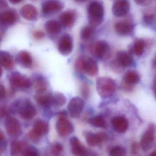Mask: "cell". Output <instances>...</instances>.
I'll return each mask as SVG.
<instances>
[{"label":"cell","mask_w":156,"mask_h":156,"mask_svg":"<svg viewBox=\"0 0 156 156\" xmlns=\"http://www.w3.org/2000/svg\"><path fill=\"white\" fill-rule=\"evenodd\" d=\"M76 1L78 2H86V1H88V0H76Z\"/></svg>","instance_id":"51"},{"label":"cell","mask_w":156,"mask_h":156,"mask_svg":"<svg viewBox=\"0 0 156 156\" xmlns=\"http://www.w3.org/2000/svg\"><path fill=\"white\" fill-rule=\"evenodd\" d=\"M84 107V101L78 97H73L68 105L69 113L73 118L79 117Z\"/></svg>","instance_id":"8"},{"label":"cell","mask_w":156,"mask_h":156,"mask_svg":"<svg viewBox=\"0 0 156 156\" xmlns=\"http://www.w3.org/2000/svg\"><path fill=\"white\" fill-rule=\"evenodd\" d=\"M56 129L59 135L65 136L73 132L74 127L72 124L66 117H60L56 123Z\"/></svg>","instance_id":"10"},{"label":"cell","mask_w":156,"mask_h":156,"mask_svg":"<svg viewBox=\"0 0 156 156\" xmlns=\"http://www.w3.org/2000/svg\"><path fill=\"white\" fill-rule=\"evenodd\" d=\"M139 74L134 70H128L125 74L123 77V83L130 86L137 84L140 82Z\"/></svg>","instance_id":"26"},{"label":"cell","mask_w":156,"mask_h":156,"mask_svg":"<svg viewBox=\"0 0 156 156\" xmlns=\"http://www.w3.org/2000/svg\"><path fill=\"white\" fill-rule=\"evenodd\" d=\"M11 109H8L7 107L3 106L1 108V116L2 117H6L9 118V115L11 113Z\"/></svg>","instance_id":"37"},{"label":"cell","mask_w":156,"mask_h":156,"mask_svg":"<svg viewBox=\"0 0 156 156\" xmlns=\"http://www.w3.org/2000/svg\"><path fill=\"white\" fill-rule=\"evenodd\" d=\"M9 2L13 4H16L20 3L22 0H9Z\"/></svg>","instance_id":"47"},{"label":"cell","mask_w":156,"mask_h":156,"mask_svg":"<svg viewBox=\"0 0 156 156\" xmlns=\"http://www.w3.org/2000/svg\"><path fill=\"white\" fill-rule=\"evenodd\" d=\"M153 89H154V94L155 96L156 97V77L154 81Z\"/></svg>","instance_id":"49"},{"label":"cell","mask_w":156,"mask_h":156,"mask_svg":"<svg viewBox=\"0 0 156 156\" xmlns=\"http://www.w3.org/2000/svg\"><path fill=\"white\" fill-rule=\"evenodd\" d=\"M150 156H156V151L152 153Z\"/></svg>","instance_id":"50"},{"label":"cell","mask_w":156,"mask_h":156,"mask_svg":"<svg viewBox=\"0 0 156 156\" xmlns=\"http://www.w3.org/2000/svg\"><path fill=\"white\" fill-rule=\"evenodd\" d=\"M35 88L37 90V92H40L47 91L48 87V83L45 78L41 76H37L35 77Z\"/></svg>","instance_id":"30"},{"label":"cell","mask_w":156,"mask_h":156,"mask_svg":"<svg viewBox=\"0 0 156 156\" xmlns=\"http://www.w3.org/2000/svg\"><path fill=\"white\" fill-rule=\"evenodd\" d=\"M9 80L11 88L15 90H28L32 84L29 78L17 71L11 74Z\"/></svg>","instance_id":"4"},{"label":"cell","mask_w":156,"mask_h":156,"mask_svg":"<svg viewBox=\"0 0 156 156\" xmlns=\"http://www.w3.org/2000/svg\"><path fill=\"white\" fill-rule=\"evenodd\" d=\"M136 2L139 5H147L151 2V0H135Z\"/></svg>","instance_id":"44"},{"label":"cell","mask_w":156,"mask_h":156,"mask_svg":"<svg viewBox=\"0 0 156 156\" xmlns=\"http://www.w3.org/2000/svg\"><path fill=\"white\" fill-rule=\"evenodd\" d=\"M22 156H39V154L34 147H27Z\"/></svg>","instance_id":"36"},{"label":"cell","mask_w":156,"mask_h":156,"mask_svg":"<svg viewBox=\"0 0 156 156\" xmlns=\"http://www.w3.org/2000/svg\"><path fill=\"white\" fill-rule=\"evenodd\" d=\"M67 102L66 96L60 92H56L53 94L52 105L56 107H61L65 105Z\"/></svg>","instance_id":"31"},{"label":"cell","mask_w":156,"mask_h":156,"mask_svg":"<svg viewBox=\"0 0 156 156\" xmlns=\"http://www.w3.org/2000/svg\"><path fill=\"white\" fill-rule=\"evenodd\" d=\"M1 22L5 25L14 24L18 19L17 13L15 10H8L1 15Z\"/></svg>","instance_id":"23"},{"label":"cell","mask_w":156,"mask_h":156,"mask_svg":"<svg viewBox=\"0 0 156 156\" xmlns=\"http://www.w3.org/2000/svg\"><path fill=\"white\" fill-rule=\"evenodd\" d=\"M134 29L133 25L128 22H119L114 26L115 32L121 36H127L132 32Z\"/></svg>","instance_id":"20"},{"label":"cell","mask_w":156,"mask_h":156,"mask_svg":"<svg viewBox=\"0 0 156 156\" xmlns=\"http://www.w3.org/2000/svg\"><path fill=\"white\" fill-rule=\"evenodd\" d=\"M45 34L42 31H37L34 33V36L36 39H40L45 37Z\"/></svg>","instance_id":"43"},{"label":"cell","mask_w":156,"mask_h":156,"mask_svg":"<svg viewBox=\"0 0 156 156\" xmlns=\"http://www.w3.org/2000/svg\"><path fill=\"white\" fill-rule=\"evenodd\" d=\"M36 93L34 98L38 105L43 107H49L52 105L53 94L47 91Z\"/></svg>","instance_id":"18"},{"label":"cell","mask_w":156,"mask_h":156,"mask_svg":"<svg viewBox=\"0 0 156 156\" xmlns=\"http://www.w3.org/2000/svg\"><path fill=\"white\" fill-rule=\"evenodd\" d=\"M146 43L142 38H136L130 45L129 52L131 54L136 56H141L144 52Z\"/></svg>","instance_id":"22"},{"label":"cell","mask_w":156,"mask_h":156,"mask_svg":"<svg viewBox=\"0 0 156 156\" xmlns=\"http://www.w3.org/2000/svg\"><path fill=\"white\" fill-rule=\"evenodd\" d=\"M63 150V146L59 143H56L52 147L51 154L53 156H58L62 153Z\"/></svg>","instance_id":"35"},{"label":"cell","mask_w":156,"mask_h":156,"mask_svg":"<svg viewBox=\"0 0 156 156\" xmlns=\"http://www.w3.org/2000/svg\"><path fill=\"white\" fill-rule=\"evenodd\" d=\"M20 14L23 18L28 21L35 20L38 16L37 10L31 4L24 5L20 10Z\"/></svg>","instance_id":"21"},{"label":"cell","mask_w":156,"mask_h":156,"mask_svg":"<svg viewBox=\"0 0 156 156\" xmlns=\"http://www.w3.org/2000/svg\"><path fill=\"white\" fill-rule=\"evenodd\" d=\"M133 62V58L130 53L125 51H119L116 54L115 63L122 68L131 66Z\"/></svg>","instance_id":"15"},{"label":"cell","mask_w":156,"mask_h":156,"mask_svg":"<svg viewBox=\"0 0 156 156\" xmlns=\"http://www.w3.org/2000/svg\"><path fill=\"white\" fill-rule=\"evenodd\" d=\"M82 59H83V57H82L78 58L76 60V63H75V68H76V70L79 71V72L83 71V69H82Z\"/></svg>","instance_id":"38"},{"label":"cell","mask_w":156,"mask_h":156,"mask_svg":"<svg viewBox=\"0 0 156 156\" xmlns=\"http://www.w3.org/2000/svg\"><path fill=\"white\" fill-rule=\"evenodd\" d=\"M116 82L113 79L107 77L98 78L96 80V89L99 95L107 98L113 95L116 90Z\"/></svg>","instance_id":"3"},{"label":"cell","mask_w":156,"mask_h":156,"mask_svg":"<svg viewBox=\"0 0 156 156\" xmlns=\"http://www.w3.org/2000/svg\"><path fill=\"white\" fill-rule=\"evenodd\" d=\"M89 123L93 126L98 128H103L106 124L104 118L101 115L93 116L89 119Z\"/></svg>","instance_id":"32"},{"label":"cell","mask_w":156,"mask_h":156,"mask_svg":"<svg viewBox=\"0 0 156 156\" xmlns=\"http://www.w3.org/2000/svg\"><path fill=\"white\" fill-rule=\"evenodd\" d=\"M1 7L2 8H5L6 6H7V4L5 1L1 0Z\"/></svg>","instance_id":"48"},{"label":"cell","mask_w":156,"mask_h":156,"mask_svg":"<svg viewBox=\"0 0 156 156\" xmlns=\"http://www.w3.org/2000/svg\"><path fill=\"white\" fill-rule=\"evenodd\" d=\"M127 152L124 147L115 146L113 147L109 153V156H126Z\"/></svg>","instance_id":"34"},{"label":"cell","mask_w":156,"mask_h":156,"mask_svg":"<svg viewBox=\"0 0 156 156\" xmlns=\"http://www.w3.org/2000/svg\"><path fill=\"white\" fill-rule=\"evenodd\" d=\"M95 27L91 26L84 27L82 29L80 33V36L83 40H88L93 35L95 31Z\"/></svg>","instance_id":"33"},{"label":"cell","mask_w":156,"mask_h":156,"mask_svg":"<svg viewBox=\"0 0 156 156\" xmlns=\"http://www.w3.org/2000/svg\"><path fill=\"white\" fill-rule=\"evenodd\" d=\"M0 92H1V99L2 100L5 97V90L4 86L2 84H1V86H0Z\"/></svg>","instance_id":"45"},{"label":"cell","mask_w":156,"mask_h":156,"mask_svg":"<svg viewBox=\"0 0 156 156\" xmlns=\"http://www.w3.org/2000/svg\"><path fill=\"white\" fill-rule=\"evenodd\" d=\"M130 8V3L127 0H118L114 4L112 10L116 17H122L128 14Z\"/></svg>","instance_id":"12"},{"label":"cell","mask_w":156,"mask_h":156,"mask_svg":"<svg viewBox=\"0 0 156 156\" xmlns=\"http://www.w3.org/2000/svg\"><path fill=\"white\" fill-rule=\"evenodd\" d=\"M154 64L155 66H156V55L154 59Z\"/></svg>","instance_id":"52"},{"label":"cell","mask_w":156,"mask_h":156,"mask_svg":"<svg viewBox=\"0 0 156 156\" xmlns=\"http://www.w3.org/2000/svg\"><path fill=\"white\" fill-rule=\"evenodd\" d=\"M70 143L71 147V152L76 156H86L88 152L84 147L81 144L78 137L72 136L70 139Z\"/></svg>","instance_id":"17"},{"label":"cell","mask_w":156,"mask_h":156,"mask_svg":"<svg viewBox=\"0 0 156 156\" xmlns=\"http://www.w3.org/2000/svg\"><path fill=\"white\" fill-rule=\"evenodd\" d=\"M49 130L48 124L43 120H39L36 121L33 126L32 131L38 136L46 134Z\"/></svg>","instance_id":"25"},{"label":"cell","mask_w":156,"mask_h":156,"mask_svg":"<svg viewBox=\"0 0 156 156\" xmlns=\"http://www.w3.org/2000/svg\"><path fill=\"white\" fill-rule=\"evenodd\" d=\"M104 8L99 1L92 2L88 8V20L90 25L94 27L100 26L103 21Z\"/></svg>","instance_id":"2"},{"label":"cell","mask_w":156,"mask_h":156,"mask_svg":"<svg viewBox=\"0 0 156 156\" xmlns=\"http://www.w3.org/2000/svg\"><path fill=\"white\" fill-rule=\"evenodd\" d=\"M45 28L49 34H56L61 31V26L60 24L56 20H49L45 23Z\"/></svg>","instance_id":"28"},{"label":"cell","mask_w":156,"mask_h":156,"mask_svg":"<svg viewBox=\"0 0 156 156\" xmlns=\"http://www.w3.org/2000/svg\"><path fill=\"white\" fill-rule=\"evenodd\" d=\"M138 145L137 143H134L132 145V152L133 154H136L138 153Z\"/></svg>","instance_id":"46"},{"label":"cell","mask_w":156,"mask_h":156,"mask_svg":"<svg viewBox=\"0 0 156 156\" xmlns=\"http://www.w3.org/2000/svg\"><path fill=\"white\" fill-rule=\"evenodd\" d=\"M28 136L29 139L34 143H37L39 141V138H40V137L37 135L35 133L32 131V130L29 132Z\"/></svg>","instance_id":"41"},{"label":"cell","mask_w":156,"mask_h":156,"mask_svg":"<svg viewBox=\"0 0 156 156\" xmlns=\"http://www.w3.org/2000/svg\"><path fill=\"white\" fill-rule=\"evenodd\" d=\"M76 18V13L73 11H67L61 14L60 21L61 25L65 27H71L73 25Z\"/></svg>","instance_id":"24"},{"label":"cell","mask_w":156,"mask_h":156,"mask_svg":"<svg viewBox=\"0 0 156 156\" xmlns=\"http://www.w3.org/2000/svg\"><path fill=\"white\" fill-rule=\"evenodd\" d=\"M111 123L114 130L120 133H125L128 128V121L125 117L123 116L114 117L111 119Z\"/></svg>","instance_id":"16"},{"label":"cell","mask_w":156,"mask_h":156,"mask_svg":"<svg viewBox=\"0 0 156 156\" xmlns=\"http://www.w3.org/2000/svg\"><path fill=\"white\" fill-rule=\"evenodd\" d=\"M4 126L6 133L10 136L17 137L22 133L21 124L15 118L13 117L6 118L5 121Z\"/></svg>","instance_id":"7"},{"label":"cell","mask_w":156,"mask_h":156,"mask_svg":"<svg viewBox=\"0 0 156 156\" xmlns=\"http://www.w3.org/2000/svg\"><path fill=\"white\" fill-rule=\"evenodd\" d=\"M11 111L17 113L22 119L30 120L36 114V110L29 100L24 98L18 99L13 103L11 106Z\"/></svg>","instance_id":"1"},{"label":"cell","mask_w":156,"mask_h":156,"mask_svg":"<svg viewBox=\"0 0 156 156\" xmlns=\"http://www.w3.org/2000/svg\"><path fill=\"white\" fill-rule=\"evenodd\" d=\"M0 63L1 66L6 69L10 70L13 67V57L6 51H1L0 52Z\"/></svg>","instance_id":"27"},{"label":"cell","mask_w":156,"mask_h":156,"mask_svg":"<svg viewBox=\"0 0 156 156\" xmlns=\"http://www.w3.org/2000/svg\"><path fill=\"white\" fill-rule=\"evenodd\" d=\"M154 16L153 15H145L143 16V20L145 23L147 24H150L154 21Z\"/></svg>","instance_id":"42"},{"label":"cell","mask_w":156,"mask_h":156,"mask_svg":"<svg viewBox=\"0 0 156 156\" xmlns=\"http://www.w3.org/2000/svg\"><path fill=\"white\" fill-rule=\"evenodd\" d=\"M89 87L85 84L82 85L81 88V93L84 98H88L89 95Z\"/></svg>","instance_id":"40"},{"label":"cell","mask_w":156,"mask_h":156,"mask_svg":"<svg viewBox=\"0 0 156 156\" xmlns=\"http://www.w3.org/2000/svg\"><path fill=\"white\" fill-rule=\"evenodd\" d=\"M156 132L155 126L153 124H150L147 130L143 134L140 141V147L144 151H148L153 147L154 143Z\"/></svg>","instance_id":"5"},{"label":"cell","mask_w":156,"mask_h":156,"mask_svg":"<svg viewBox=\"0 0 156 156\" xmlns=\"http://www.w3.org/2000/svg\"><path fill=\"white\" fill-rule=\"evenodd\" d=\"M87 144L92 147L100 145L103 141L108 139V135L104 133H100L97 134L89 132L86 135Z\"/></svg>","instance_id":"14"},{"label":"cell","mask_w":156,"mask_h":156,"mask_svg":"<svg viewBox=\"0 0 156 156\" xmlns=\"http://www.w3.org/2000/svg\"><path fill=\"white\" fill-rule=\"evenodd\" d=\"M0 138H1V144H0V148L1 152H3L5 150L6 147V142L5 138L2 132L0 133Z\"/></svg>","instance_id":"39"},{"label":"cell","mask_w":156,"mask_h":156,"mask_svg":"<svg viewBox=\"0 0 156 156\" xmlns=\"http://www.w3.org/2000/svg\"><path fill=\"white\" fill-rule=\"evenodd\" d=\"M24 145L17 140L12 141L10 147V154L12 156H19V155H23L25 149Z\"/></svg>","instance_id":"29"},{"label":"cell","mask_w":156,"mask_h":156,"mask_svg":"<svg viewBox=\"0 0 156 156\" xmlns=\"http://www.w3.org/2000/svg\"><path fill=\"white\" fill-rule=\"evenodd\" d=\"M93 53L98 58L107 60L111 57V50L109 44L105 41H98L93 48Z\"/></svg>","instance_id":"6"},{"label":"cell","mask_w":156,"mask_h":156,"mask_svg":"<svg viewBox=\"0 0 156 156\" xmlns=\"http://www.w3.org/2000/svg\"><path fill=\"white\" fill-rule=\"evenodd\" d=\"M16 61L18 65L25 68H30L33 65L32 56L26 51H21L17 54Z\"/></svg>","instance_id":"19"},{"label":"cell","mask_w":156,"mask_h":156,"mask_svg":"<svg viewBox=\"0 0 156 156\" xmlns=\"http://www.w3.org/2000/svg\"><path fill=\"white\" fill-rule=\"evenodd\" d=\"M73 43L72 37L69 34H65L60 39L58 46L59 52L63 56L70 55L73 50Z\"/></svg>","instance_id":"9"},{"label":"cell","mask_w":156,"mask_h":156,"mask_svg":"<svg viewBox=\"0 0 156 156\" xmlns=\"http://www.w3.org/2000/svg\"><path fill=\"white\" fill-rule=\"evenodd\" d=\"M64 5L60 0H47L42 5V11L45 14L57 12L63 9Z\"/></svg>","instance_id":"13"},{"label":"cell","mask_w":156,"mask_h":156,"mask_svg":"<svg viewBox=\"0 0 156 156\" xmlns=\"http://www.w3.org/2000/svg\"><path fill=\"white\" fill-rule=\"evenodd\" d=\"M82 69L83 72L90 76H95L99 72L98 63L92 58L89 57H83Z\"/></svg>","instance_id":"11"}]
</instances>
